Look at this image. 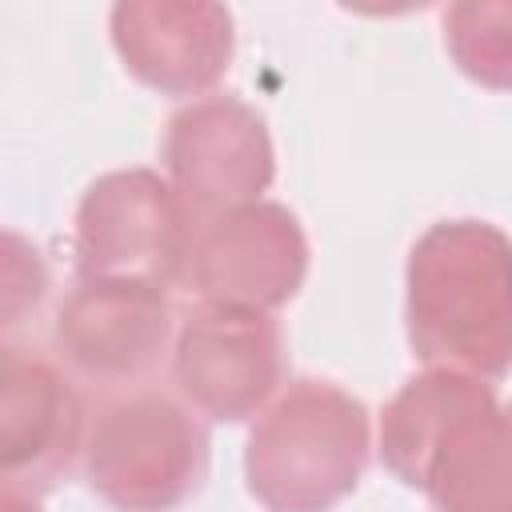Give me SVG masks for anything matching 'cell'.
Returning a JSON list of instances; mask_svg holds the SVG:
<instances>
[{
  "mask_svg": "<svg viewBox=\"0 0 512 512\" xmlns=\"http://www.w3.org/2000/svg\"><path fill=\"white\" fill-rule=\"evenodd\" d=\"M380 460L436 512H512V404L480 376L428 368L384 404Z\"/></svg>",
  "mask_w": 512,
  "mask_h": 512,
  "instance_id": "cell-1",
  "label": "cell"
},
{
  "mask_svg": "<svg viewBox=\"0 0 512 512\" xmlns=\"http://www.w3.org/2000/svg\"><path fill=\"white\" fill-rule=\"evenodd\" d=\"M404 328L428 368L512 372V240L488 220H440L408 252Z\"/></svg>",
  "mask_w": 512,
  "mask_h": 512,
  "instance_id": "cell-2",
  "label": "cell"
},
{
  "mask_svg": "<svg viewBox=\"0 0 512 512\" xmlns=\"http://www.w3.org/2000/svg\"><path fill=\"white\" fill-rule=\"evenodd\" d=\"M368 448V408L352 392L328 380H296L256 416L244 444V480L268 512H328L356 492Z\"/></svg>",
  "mask_w": 512,
  "mask_h": 512,
  "instance_id": "cell-3",
  "label": "cell"
},
{
  "mask_svg": "<svg viewBox=\"0 0 512 512\" xmlns=\"http://www.w3.org/2000/svg\"><path fill=\"white\" fill-rule=\"evenodd\" d=\"M208 428L168 392H132L100 408L84 440V476L116 512H176L208 476Z\"/></svg>",
  "mask_w": 512,
  "mask_h": 512,
  "instance_id": "cell-4",
  "label": "cell"
},
{
  "mask_svg": "<svg viewBox=\"0 0 512 512\" xmlns=\"http://www.w3.org/2000/svg\"><path fill=\"white\" fill-rule=\"evenodd\" d=\"M196 216L152 168H116L88 184L76 208L80 280L172 288L188 276Z\"/></svg>",
  "mask_w": 512,
  "mask_h": 512,
  "instance_id": "cell-5",
  "label": "cell"
},
{
  "mask_svg": "<svg viewBox=\"0 0 512 512\" xmlns=\"http://www.w3.org/2000/svg\"><path fill=\"white\" fill-rule=\"evenodd\" d=\"M164 164L172 188L200 224L256 204L276 176L264 116L228 92L200 96L172 112L164 128Z\"/></svg>",
  "mask_w": 512,
  "mask_h": 512,
  "instance_id": "cell-6",
  "label": "cell"
},
{
  "mask_svg": "<svg viewBox=\"0 0 512 512\" xmlns=\"http://www.w3.org/2000/svg\"><path fill=\"white\" fill-rule=\"evenodd\" d=\"M180 396L224 424L248 420L284 380V332L272 312L200 304L184 316L172 344Z\"/></svg>",
  "mask_w": 512,
  "mask_h": 512,
  "instance_id": "cell-7",
  "label": "cell"
},
{
  "mask_svg": "<svg viewBox=\"0 0 512 512\" xmlns=\"http://www.w3.org/2000/svg\"><path fill=\"white\" fill-rule=\"evenodd\" d=\"M172 304L164 288L132 280H80L56 308V356L96 388L144 384L168 352Z\"/></svg>",
  "mask_w": 512,
  "mask_h": 512,
  "instance_id": "cell-8",
  "label": "cell"
},
{
  "mask_svg": "<svg viewBox=\"0 0 512 512\" xmlns=\"http://www.w3.org/2000/svg\"><path fill=\"white\" fill-rule=\"evenodd\" d=\"M304 276L308 240L300 220L276 200H256L196 228L184 280L204 304L272 312L300 292Z\"/></svg>",
  "mask_w": 512,
  "mask_h": 512,
  "instance_id": "cell-9",
  "label": "cell"
},
{
  "mask_svg": "<svg viewBox=\"0 0 512 512\" xmlns=\"http://www.w3.org/2000/svg\"><path fill=\"white\" fill-rule=\"evenodd\" d=\"M84 400L40 352L4 348L0 360V468L12 488H52L84 456Z\"/></svg>",
  "mask_w": 512,
  "mask_h": 512,
  "instance_id": "cell-10",
  "label": "cell"
},
{
  "mask_svg": "<svg viewBox=\"0 0 512 512\" xmlns=\"http://www.w3.org/2000/svg\"><path fill=\"white\" fill-rule=\"evenodd\" d=\"M108 28L124 68L160 96L208 92L236 52V28L224 4L120 0Z\"/></svg>",
  "mask_w": 512,
  "mask_h": 512,
  "instance_id": "cell-11",
  "label": "cell"
},
{
  "mask_svg": "<svg viewBox=\"0 0 512 512\" xmlns=\"http://www.w3.org/2000/svg\"><path fill=\"white\" fill-rule=\"evenodd\" d=\"M444 44L468 80L512 92V0L452 4L444 12Z\"/></svg>",
  "mask_w": 512,
  "mask_h": 512,
  "instance_id": "cell-12",
  "label": "cell"
},
{
  "mask_svg": "<svg viewBox=\"0 0 512 512\" xmlns=\"http://www.w3.org/2000/svg\"><path fill=\"white\" fill-rule=\"evenodd\" d=\"M0 512H40V504L32 500V492L4 484V492H0Z\"/></svg>",
  "mask_w": 512,
  "mask_h": 512,
  "instance_id": "cell-13",
  "label": "cell"
}]
</instances>
